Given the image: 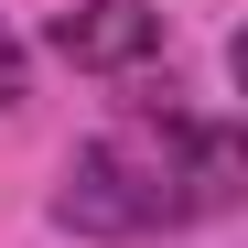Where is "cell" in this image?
I'll list each match as a JSON object with an SVG mask.
<instances>
[{"label": "cell", "mask_w": 248, "mask_h": 248, "mask_svg": "<svg viewBox=\"0 0 248 248\" xmlns=\"http://www.w3.org/2000/svg\"><path fill=\"white\" fill-rule=\"evenodd\" d=\"M22 97H32V54L11 44V22H0V108H22Z\"/></svg>", "instance_id": "4"}, {"label": "cell", "mask_w": 248, "mask_h": 248, "mask_svg": "<svg viewBox=\"0 0 248 248\" xmlns=\"http://www.w3.org/2000/svg\"><path fill=\"white\" fill-rule=\"evenodd\" d=\"M54 227H76V237H151V227H184V216H173V184H162V151H130V140L65 151Z\"/></svg>", "instance_id": "1"}, {"label": "cell", "mask_w": 248, "mask_h": 248, "mask_svg": "<svg viewBox=\"0 0 248 248\" xmlns=\"http://www.w3.org/2000/svg\"><path fill=\"white\" fill-rule=\"evenodd\" d=\"M162 184H173V216H227L248 194V140L227 119H162Z\"/></svg>", "instance_id": "2"}, {"label": "cell", "mask_w": 248, "mask_h": 248, "mask_svg": "<svg viewBox=\"0 0 248 248\" xmlns=\"http://www.w3.org/2000/svg\"><path fill=\"white\" fill-rule=\"evenodd\" d=\"M44 44L76 65V76H140L162 54V11L151 0H76V11H54Z\"/></svg>", "instance_id": "3"}]
</instances>
